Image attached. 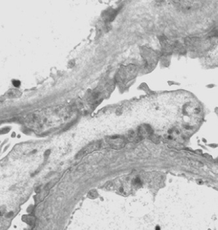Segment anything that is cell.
<instances>
[{
    "mask_svg": "<svg viewBox=\"0 0 218 230\" xmlns=\"http://www.w3.org/2000/svg\"><path fill=\"white\" fill-rule=\"evenodd\" d=\"M100 143H92L91 145H88L86 147L84 148V149H83L79 153V157L81 156V157H83V156H85V155H86L88 154V153H90L91 152H93L94 150H97L100 147Z\"/></svg>",
    "mask_w": 218,
    "mask_h": 230,
    "instance_id": "cell-3",
    "label": "cell"
},
{
    "mask_svg": "<svg viewBox=\"0 0 218 230\" xmlns=\"http://www.w3.org/2000/svg\"><path fill=\"white\" fill-rule=\"evenodd\" d=\"M12 83H13V84H14V87H19L20 84H21V82H20V81H19V80H14L12 82Z\"/></svg>",
    "mask_w": 218,
    "mask_h": 230,
    "instance_id": "cell-5",
    "label": "cell"
},
{
    "mask_svg": "<svg viewBox=\"0 0 218 230\" xmlns=\"http://www.w3.org/2000/svg\"><path fill=\"white\" fill-rule=\"evenodd\" d=\"M107 141L109 142V145L114 148H120L124 146L125 144V138L120 136H110Z\"/></svg>",
    "mask_w": 218,
    "mask_h": 230,
    "instance_id": "cell-2",
    "label": "cell"
},
{
    "mask_svg": "<svg viewBox=\"0 0 218 230\" xmlns=\"http://www.w3.org/2000/svg\"><path fill=\"white\" fill-rule=\"evenodd\" d=\"M156 229H157L156 230H160V227H159V226H157V228H156Z\"/></svg>",
    "mask_w": 218,
    "mask_h": 230,
    "instance_id": "cell-6",
    "label": "cell"
},
{
    "mask_svg": "<svg viewBox=\"0 0 218 230\" xmlns=\"http://www.w3.org/2000/svg\"><path fill=\"white\" fill-rule=\"evenodd\" d=\"M100 97L101 96H100V91H95L91 94L90 97H89V101H90V102L91 103H94L100 100Z\"/></svg>",
    "mask_w": 218,
    "mask_h": 230,
    "instance_id": "cell-4",
    "label": "cell"
},
{
    "mask_svg": "<svg viewBox=\"0 0 218 230\" xmlns=\"http://www.w3.org/2000/svg\"><path fill=\"white\" fill-rule=\"evenodd\" d=\"M137 73L136 67L134 65H129L127 66H122L117 74V80L120 82H125L130 80L136 76Z\"/></svg>",
    "mask_w": 218,
    "mask_h": 230,
    "instance_id": "cell-1",
    "label": "cell"
}]
</instances>
